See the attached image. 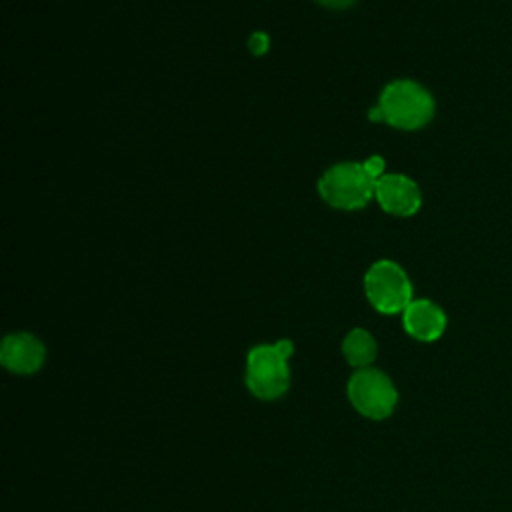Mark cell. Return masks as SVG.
<instances>
[{
  "label": "cell",
  "instance_id": "1",
  "mask_svg": "<svg viewBox=\"0 0 512 512\" xmlns=\"http://www.w3.org/2000/svg\"><path fill=\"white\" fill-rule=\"evenodd\" d=\"M434 116V98L414 80L390 82L378 104L368 112L374 122H386L400 130H416L426 126Z\"/></svg>",
  "mask_w": 512,
  "mask_h": 512
},
{
  "label": "cell",
  "instance_id": "2",
  "mask_svg": "<svg viewBox=\"0 0 512 512\" xmlns=\"http://www.w3.org/2000/svg\"><path fill=\"white\" fill-rule=\"evenodd\" d=\"M294 352L290 340L254 346L246 356V386L260 400H276L290 386L288 358Z\"/></svg>",
  "mask_w": 512,
  "mask_h": 512
},
{
  "label": "cell",
  "instance_id": "3",
  "mask_svg": "<svg viewBox=\"0 0 512 512\" xmlns=\"http://www.w3.org/2000/svg\"><path fill=\"white\" fill-rule=\"evenodd\" d=\"M376 180L362 162H340L324 172L318 182L320 196L334 208L356 210L374 196Z\"/></svg>",
  "mask_w": 512,
  "mask_h": 512
},
{
  "label": "cell",
  "instance_id": "4",
  "mask_svg": "<svg viewBox=\"0 0 512 512\" xmlns=\"http://www.w3.org/2000/svg\"><path fill=\"white\" fill-rule=\"evenodd\" d=\"M346 394L354 410L370 420L388 418L398 404V390L378 368L356 370L346 384Z\"/></svg>",
  "mask_w": 512,
  "mask_h": 512
},
{
  "label": "cell",
  "instance_id": "5",
  "mask_svg": "<svg viewBox=\"0 0 512 512\" xmlns=\"http://www.w3.org/2000/svg\"><path fill=\"white\" fill-rule=\"evenodd\" d=\"M368 302L382 314H400L412 302V284L404 268L392 260L374 262L364 276Z\"/></svg>",
  "mask_w": 512,
  "mask_h": 512
},
{
  "label": "cell",
  "instance_id": "6",
  "mask_svg": "<svg viewBox=\"0 0 512 512\" xmlns=\"http://www.w3.org/2000/svg\"><path fill=\"white\" fill-rule=\"evenodd\" d=\"M374 198L380 208L394 216H412L420 210L422 194L418 184L404 174H384L376 180Z\"/></svg>",
  "mask_w": 512,
  "mask_h": 512
},
{
  "label": "cell",
  "instance_id": "7",
  "mask_svg": "<svg viewBox=\"0 0 512 512\" xmlns=\"http://www.w3.org/2000/svg\"><path fill=\"white\" fill-rule=\"evenodd\" d=\"M44 360H46L44 344L28 332L8 334L2 340L0 362L12 374H20V376L34 374L42 368Z\"/></svg>",
  "mask_w": 512,
  "mask_h": 512
},
{
  "label": "cell",
  "instance_id": "8",
  "mask_svg": "<svg viewBox=\"0 0 512 512\" xmlns=\"http://www.w3.org/2000/svg\"><path fill=\"white\" fill-rule=\"evenodd\" d=\"M404 330L420 342H434L446 330V314L432 300L418 298L412 300L402 312Z\"/></svg>",
  "mask_w": 512,
  "mask_h": 512
},
{
  "label": "cell",
  "instance_id": "9",
  "mask_svg": "<svg viewBox=\"0 0 512 512\" xmlns=\"http://www.w3.org/2000/svg\"><path fill=\"white\" fill-rule=\"evenodd\" d=\"M376 350V340L364 328L350 330L342 340V354L346 362L356 370L368 368L376 358Z\"/></svg>",
  "mask_w": 512,
  "mask_h": 512
},
{
  "label": "cell",
  "instance_id": "10",
  "mask_svg": "<svg viewBox=\"0 0 512 512\" xmlns=\"http://www.w3.org/2000/svg\"><path fill=\"white\" fill-rule=\"evenodd\" d=\"M268 46H270V40H268V36L264 32H254L250 36V40H248V48H250V52L254 56H262L268 50Z\"/></svg>",
  "mask_w": 512,
  "mask_h": 512
},
{
  "label": "cell",
  "instance_id": "11",
  "mask_svg": "<svg viewBox=\"0 0 512 512\" xmlns=\"http://www.w3.org/2000/svg\"><path fill=\"white\" fill-rule=\"evenodd\" d=\"M364 164V168H366V172L374 178V180H378L380 176H384V158H380V156H370L368 160H364L362 162Z\"/></svg>",
  "mask_w": 512,
  "mask_h": 512
},
{
  "label": "cell",
  "instance_id": "12",
  "mask_svg": "<svg viewBox=\"0 0 512 512\" xmlns=\"http://www.w3.org/2000/svg\"><path fill=\"white\" fill-rule=\"evenodd\" d=\"M316 2H320V4L326 6V8H338V10H342V8H348L350 4H354L356 0H316Z\"/></svg>",
  "mask_w": 512,
  "mask_h": 512
}]
</instances>
